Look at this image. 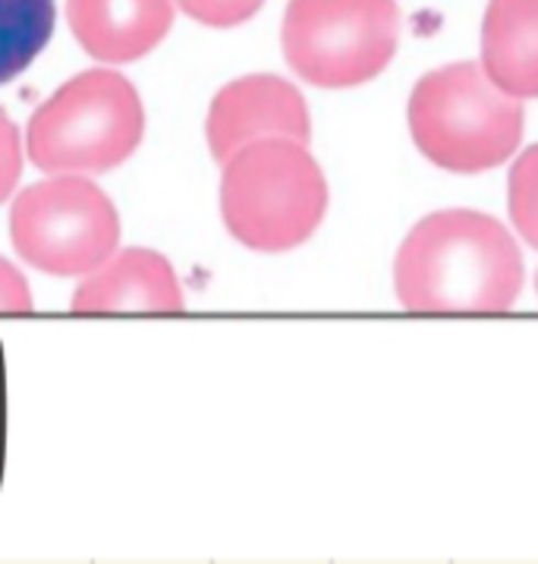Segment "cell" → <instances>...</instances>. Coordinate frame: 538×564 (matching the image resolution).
<instances>
[{"instance_id": "1", "label": "cell", "mask_w": 538, "mask_h": 564, "mask_svg": "<svg viewBox=\"0 0 538 564\" xmlns=\"http://www.w3.org/2000/svg\"><path fill=\"white\" fill-rule=\"evenodd\" d=\"M394 288L409 313H507L523 291V256L497 218L448 208L409 230Z\"/></svg>"}, {"instance_id": "2", "label": "cell", "mask_w": 538, "mask_h": 564, "mask_svg": "<svg viewBox=\"0 0 538 564\" xmlns=\"http://www.w3.org/2000/svg\"><path fill=\"white\" fill-rule=\"evenodd\" d=\"M328 212V181L293 139H262L224 161L221 215L249 249L287 252L312 237Z\"/></svg>"}, {"instance_id": "3", "label": "cell", "mask_w": 538, "mask_h": 564, "mask_svg": "<svg viewBox=\"0 0 538 564\" xmlns=\"http://www.w3.org/2000/svg\"><path fill=\"white\" fill-rule=\"evenodd\" d=\"M523 98L497 89L479 64L426 73L409 95V133L431 164L482 174L510 159L523 139Z\"/></svg>"}, {"instance_id": "4", "label": "cell", "mask_w": 538, "mask_h": 564, "mask_svg": "<svg viewBox=\"0 0 538 564\" xmlns=\"http://www.w3.org/2000/svg\"><path fill=\"white\" fill-rule=\"evenodd\" d=\"M145 133L135 86L117 69H89L64 83L29 120L25 149L45 174H108Z\"/></svg>"}, {"instance_id": "5", "label": "cell", "mask_w": 538, "mask_h": 564, "mask_svg": "<svg viewBox=\"0 0 538 564\" xmlns=\"http://www.w3.org/2000/svg\"><path fill=\"white\" fill-rule=\"evenodd\" d=\"M284 57L318 89H353L375 79L400 42L397 0H290Z\"/></svg>"}, {"instance_id": "6", "label": "cell", "mask_w": 538, "mask_h": 564, "mask_svg": "<svg viewBox=\"0 0 538 564\" xmlns=\"http://www.w3.org/2000/svg\"><path fill=\"white\" fill-rule=\"evenodd\" d=\"M10 237L32 269L76 278L105 265L120 243L117 208L83 174L32 183L10 212Z\"/></svg>"}, {"instance_id": "7", "label": "cell", "mask_w": 538, "mask_h": 564, "mask_svg": "<svg viewBox=\"0 0 538 564\" xmlns=\"http://www.w3.org/2000/svg\"><path fill=\"white\" fill-rule=\"evenodd\" d=\"M205 135L211 155L221 164L243 145L262 139L309 142V105L303 91L281 76H243L215 95Z\"/></svg>"}, {"instance_id": "8", "label": "cell", "mask_w": 538, "mask_h": 564, "mask_svg": "<svg viewBox=\"0 0 538 564\" xmlns=\"http://www.w3.org/2000/svg\"><path fill=\"white\" fill-rule=\"evenodd\" d=\"M73 313H179L186 306L174 265L152 249H123L89 271L69 300Z\"/></svg>"}, {"instance_id": "9", "label": "cell", "mask_w": 538, "mask_h": 564, "mask_svg": "<svg viewBox=\"0 0 538 564\" xmlns=\"http://www.w3.org/2000/svg\"><path fill=\"white\" fill-rule=\"evenodd\" d=\"M69 29L101 64H133L152 54L174 25L171 0H67Z\"/></svg>"}, {"instance_id": "10", "label": "cell", "mask_w": 538, "mask_h": 564, "mask_svg": "<svg viewBox=\"0 0 538 564\" xmlns=\"http://www.w3.org/2000/svg\"><path fill=\"white\" fill-rule=\"evenodd\" d=\"M482 69L514 98H538V0H492L482 23Z\"/></svg>"}, {"instance_id": "11", "label": "cell", "mask_w": 538, "mask_h": 564, "mask_svg": "<svg viewBox=\"0 0 538 564\" xmlns=\"http://www.w3.org/2000/svg\"><path fill=\"white\" fill-rule=\"evenodd\" d=\"M54 23V0H0V86L45 51Z\"/></svg>"}, {"instance_id": "12", "label": "cell", "mask_w": 538, "mask_h": 564, "mask_svg": "<svg viewBox=\"0 0 538 564\" xmlns=\"http://www.w3.org/2000/svg\"><path fill=\"white\" fill-rule=\"evenodd\" d=\"M510 218H514L519 237L538 249V145L526 149L510 167Z\"/></svg>"}, {"instance_id": "13", "label": "cell", "mask_w": 538, "mask_h": 564, "mask_svg": "<svg viewBox=\"0 0 538 564\" xmlns=\"http://www.w3.org/2000/svg\"><path fill=\"white\" fill-rule=\"evenodd\" d=\"M265 0H177V7L193 17L196 23L215 25V29H230L252 20L262 10Z\"/></svg>"}, {"instance_id": "14", "label": "cell", "mask_w": 538, "mask_h": 564, "mask_svg": "<svg viewBox=\"0 0 538 564\" xmlns=\"http://www.w3.org/2000/svg\"><path fill=\"white\" fill-rule=\"evenodd\" d=\"M23 174V142L17 123L0 111V203L10 199V193L17 189Z\"/></svg>"}, {"instance_id": "15", "label": "cell", "mask_w": 538, "mask_h": 564, "mask_svg": "<svg viewBox=\"0 0 538 564\" xmlns=\"http://www.w3.org/2000/svg\"><path fill=\"white\" fill-rule=\"evenodd\" d=\"M32 291L23 271L0 256V313H32Z\"/></svg>"}, {"instance_id": "16", "label": "cell", "mask_w": 538, "mask_h": 564, "mask_svg": "<svg viewBox=\"0 0 538 564\" xmlns=\"http://www.w3.org/2000/svg\"><path fill=\"white\" fill-rule=\"evenodd\" d=\"M536 284H538V278H536Z\"/></svg>"}]
</instances>
